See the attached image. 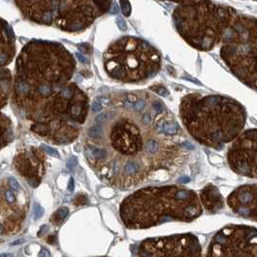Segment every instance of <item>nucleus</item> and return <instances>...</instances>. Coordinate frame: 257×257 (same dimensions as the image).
<instances>
[{
  "mask_svg": "<svg viewBox=\"0 0 257 257\" xmlns=\"http://www.w3.org/2000/svg\"><path fill=\"white\" fill-rule=\"evenodd\" d=\"M49 228L47 227V225H43V227H42V230L41 231H47ZM43 234H42V232H39V236H42Z\"/></svg>",
  "mask_w": 257,
  "mask_h": 257,
  "instance_id": "obj_34",
  "label": "nucleus"
},
{
  "mask_svg": "<svg viewBox=\"0 0 257 257\" xmlns=\"http://www.w3.org/2000/svg\"><path fill=\"white\" fill-rule=\"evenodd\" d=\"M0 257H13V254H11V253H2V254H0Z\"/></svg>",
  "mask_w": 257,
  "mask_h": 257,
  "instance_id": "obj_35",
  "label": "nucleus"
},
{
  "mask_svg": "<svg viewBox=\"0 0 257 257\" xmlns=\"http://www.w3.org/2000/svg\"><path fill=\"white\" fill-rule=\"evenodd\" d=\"M97 121L109 126L105 131L100 124L102 133L94 141L100 146L94 147L103 149L105 157L92 168L119 190L176 178L193 150L174 114L150 94L125 95L118 110L103 112Z\"/></svg>",
  "mask_w": 257,
  "mask_h": 257,
  "instance_id": "obj_1",
  "label": "nucleus"
},
{
  "mask_svg": "<svg viewBox=\"0 0 257 257\" xmlns=\"http://www.w3.org/2000/svg\"><path fill=\"white\" fill-rule=\"evenodd\" d=\"M28 196L21 188L14 190L9 180L0 183V235H13L26 219Z\"/></svg>",
  "mask_w": 257,
  "mask_h": 257,
  "instance_id": "obj_11",
  "label": "nucleus"
},
{
  "mask_svg": "<svg viewBox=\"0 0 257 257\" xmlns=\"http://www.w3.org/2000/svg\"><path fill=\"white\" fill-rule=\"evenodd\" d=\"M86 201H87V198H86L85 195H83V194L77 195L76 199H75V205H83V204L86 203Z\"/></svg>",
  "mask_w": 257,
  "mask_h": 257,
  "instance_id": "obj_24",
  "label": "nucleus"
},
{
  "mask_svg": "<svg viewBox=\"0 0 257 257\" xmlns=\"http://www.w3.org/2000/svg\"><path fill=\"white\" fill-rule=\"evenodd\" d=\"M121 6H122V11L125 16H130L131 13V5L128 3V0H120Z\"/></svg>",
  "mask_w": 257,
  "mask_h": 257,
  "instance_id": "obj_22",
  "label": "nucleus"
},
{
  "mask_svg": "<svg viewBox=\"0 0 257 257\" xmlns=\"http://www.w3.org/2000/svg\"><path fill=\"white\" fill-rule=\"evenodd\" d=\"M238 14L227 5L211 0L179 4L172 13L173 25L183 40L200 52L214 50Z\"/></svg>",
  "mask_w": 257,
  "mask_h": 257,
  "instance_id": "obj_5",
  "label": "nucleus"
},
{
  "mask_svg": "<svg viewBox=\"0 0 257 257\" xmlns=\"http://www.w3.org/2000/svg\"><path fill=\"white\" fill-rule=\"evenodd\" d=\"M162 1H171V2H175V3H187V2H192V1H195V0H162Z\"/></svg>",
  "mask_w": 257,
  "mask_h": 257,
  "instance_id": "obj_33",
  "label": "nucleus"
},
{
  "mask_svg": "<svg viewBox=\"0 0 257 257\" xmlns=\"http://www.w3.org/2000/svg\"><path fill=\"white\" fill-rule=\"evenodd\" d=\"M138 257H203L202 246L193 233L148 238L139 246Z\"/></svg>",
  "mask_w": 257,
  "mask_h": 257,
  "instance_id": "obj_10",
  "label": "nucleus"
},
{
  "mask_svg": "<svg viewBox=\"0 0 257 257\" xmlns=\"http://www.w3.org/2000/svg\"><path fill=\"white\" fill-rule=\"evenodd\" d=\"M113 0H57L54 25L66 32H81L103 14Z\"/></svg>",
  "mask_w": 257,
  "mask_h": 257,
  "instance_id": "obj_8",
  "label": "nucleus"
},
{
  "mask_svg": "<svg viewBox=\"0 0 257 257\" xmlns=\"http://www.w3.org/2000/svg\"><path fill=\"white\" fill-rule=\"evenodd\" d=\"M43 215H44V209L40 204L36 203L34 205V219L37 220V219H41Z\"/></svg>",
  "mask_w": 257,
  "mask_h": 257,
  "instance_id": "obj_21",
  "label": "nucleus"
},
{
  "mask_svg": "<svg viewBox=\"0 0 257 257\" xmlns=\"http://www.w3.org/2000/svg\"><path fill=\"white\" fill-rule=\"evenodd\" d=\"M77 59L81 62V63H88V59L84 56V55H82L81 53H79V52H77Z\"/></svg>",
  "mask_w": 257,
  "mask_h": 257,
  "instance_id": "obj_29",
  "label": "nucleus"
},
{
  "mask_svg": "<svg viewBox=\"0 0 257 257\" xmlns=\"http://www.w3.org/2000/svg\"><path fill=\"white\" fill-rule=\"evenodd\" d=\"M219 55L235 77L257 92V18L237 15L221 40Z\"/></svg>",
  "mask_w": 257,
  "mask_h": 257,
  "instance_id": "obj_7",
  "label": "nucleus"
},
{
  "mask_svg": "<svg viewBox=\"0 0 257 257\" xmlns=\"http://www.w3.org/2000/svg\"><path fill=\"white\" fill-rule=\"evenodd\" d=\"M8 180H9V185L11 186V188H13L14 190H20L22 188L21 185L19 184V182L16 180L15 178H13V177L9 178Z\"/></svg>",
  "mask_w": 257,
  "mask_h": 257,
  "instance_id": "obj_26",
  "label": "nucleus"
},
{
  "mask_svg": "<svg viewBox=\"0 0 257 257\" xmlns=\"http://www.w3.org/2000/svg\"><path fill=\"white\" fill-rule=\"evenodd\" d=\"M77 160L75 158V157H72L70 160H69V162H68V168L69 169H73L74 167H76V165H77Z\"/></svg>",
  "mask_w": 257,
  "mask_h": 257,
  "instance_id": "obj_27",
  "label": "nucleus"
},
{
  "mask_svg": "<svg viewBox=\"0 0 257 257\" xmlns=\"http://www.w3.org/2000/svg\"><path fill=\"white\" fill-rule=\"evenodd\" d=\"M103 108V105L101 103H99L98 100H94V102L92 103V110L94 112H99L101 111Z\"/></svg>",
  "mask_w": 257,
  "mask_h": 257,
  "instance_id": "obj_25",
  "label": "nucleus"
},
{
  "mask_svg": "<svg viewBox=\"0 0 257 257\" xmlns=\"http://www.w3.org/2000/svg\"><path fill=\"white\" fill-rule=\"evenodd\" d=\"M254 1H257V0H254Z\"/></svg>",
  "mask_w": 257,
  "mask_h": 257,
  "instance_id": "obj_36",
  "label": "nucleus"
},
{
  "mask_svg": "<svg viewBox=\"0 0 257 257\" xmlns=\"http://www.w3.org/2000/svg\"><path fill=\"white\" fill-rule=\"evenodd\" d=\"M16 52V38L12 28L0 19V68L13 60Z\"/></svg>",
  "mask_w": 257,
  "mask_h": 257,
  "instance_id": "obj_16",
  "label": "nucleus"
},
{
  "mask_svg": "<svg viewBox=\"0 0 257 257\" xmlns=\"http://www.w3.org/2000/svg\"><path fill=\"white\" fill-rule=\"evenodd\" d=\"M14 167L29 186L37 188L46 171L45 155L41 149L34 147L23 149L15 157Z\"/></svg>",
  "mask_w": 257,
  "mask_h": 257,
  "instance_id": "obj_13",
  "label": "nucleus"
},
{
  "mask_svg": "<svg viewBox=\"0 0 257 257\" xmlns=\"http://www.w3.org/2000/svg\"><path fill=\"white\" fill-rule=\"evenodd\" d=\"M43 148H44V150L48 154L51 155L52 157H55V158H59V154H58V152L55 149H53V148L50 147V146H47V145H43Z\"/></svg>",
  "mask_w": 257,
  "mask_h": 257,
  "instance_id": "obj_23",
  "label": "nucleus"
},
{
  "mask_svg": "<svg viewBox=\"0 0 257 257\" xmlns=\"http://www.w3.org/2000/svg\"><path fill=\"white\" fill-rule=\"evenodd\" d=\"M13 139L11 121L8 117L0 114V150L4 148Z\"/></svg>",
  "mask_w": 257,
  "mask_h": 257,
  "instance_id": "obj_19",
  "label": "nucleus"
},
{
  "mask_svg": "<svg viewBox=\"0 0 257 257\" xmlns=\"http://www.w3.org/2000/svg\"><path fill=\"white\" fill-rule=\"evenodd\" d=\"M205 257H257V228L229 224L217 232Z\"/></svg>",
  "mask_w": 257,
  "mask_h": 257,
  "instance_id": "obj_9",
  "label": "nucleus"
},
{
  "mask_svg": "<svg viewBox=\"0 0 257 257\" xmlns=\"http://www.w3.org/2000/svg\"><path fill=\"white\" fill-rule=\"evenodd\" d=\"M106 74L124 83H140L154 77L162 68L159 51L142 38L125 36L109 45L103 54Z\"/></svg>",
  "mask_w": 257,
  "mask_h": 257,
  "instance_id": "obj_6",
  "label": "nucleus"
},
{
  "mask_svg": "<svg viewBox=\"0 0 257 257\" xmlns=\"http://www.w3.org/2000/svg\"><path fill=\"white\" fill-rule=\"evenodd\" d=\"M199 199L202 207L211 214L218 213L224 207L223 197L219 193V189L213 184L206 185L201 190Z\"/></svg>",
  "mask_w": 257,
  "mask_h": 257,
  "instance_id": "obj_17",
  "label": "nucleus"
},
{
  "mask_svg": "<svg viewBox=\"0 0 257 257\" xmlns=\"http://www.w3.org/2000/svg\"><path fill=\"white\" fill-rule=\"evenodd\" d=\"M68 215H69V209L67 207H61L52 215L51 221L57 225L61 224L65 219L68 217Z\"/></svg>",
  "mask_w": 257,
  "mask_h": 257,
  "instance_id": "obj_20",
  "label": "nucleus"
},
{
  "mask_svg": "<svg viewBox=\"0 0 257 257\" xmlns=\"http://www.w3.org/2000/svg\"><path fill=\"white\" fill-rule=\"evenodd\" d=\"M98 101L103 106H107L109 104V99L107 97H100Z\"/></svg>",
  "mask_w": 257,
  "mask_h": 257,
  "instance_id": "obj_28",
  "label": "nucleus"
},
{
  "mask_svg": "<svg viewBox=\"0 0 257 257\" xmlns=\"http://www.w3.org/2000/svg\"><path fill=\"white\" fill-rule=\"evenodd\" d=\"M120 218L128 229H148L169 221L192 222L203 213L199 196L184 186L142 188L120 205Z\"/></svg>",
  "mask_w": 257,
  "mask_h": 257,
  "instance_id": "obj_4",
  "label": "nucleus"
},
{
  "mask_svg": "<svg viewBox=\"0 0 257 257\" xmlns=\"http://www.w3.org/2000/svg\"><path fill=\"white\" fill-rule=\"evenodd\" d=\"M11 89V74L8 70L0 68V108H2L8 100Z\"/></svg>",
  "mask_w": 257,
  "mask_h": 257,
  "instance_id": "obj_18",
  "label": "nucleus"
},
{
  "mask_svg": "<svg viewBox=\"0 0 257 257\" xmlns=\"http://www.w3.org/2000/svg\"><path fill=\"white\" fill-rule=\"evenodd\" d=\"M226 202L237 216L257 222V184L238 187L228 195Z\"/></svg>",
  "mask_w": 257,
  "mask_h": 257,
  "instance_id": "obj_14",
  "label": "nucleus"
},
{
  "mask_svg": "<svg viewBox=\"0 0 257 257\" xmlns=\"http://www.w3.org/2000/svg\"><path fill=\"white\" fill-rule=\"evenodd\" d=\"M226 159L232 171L257 179V128L241 133L228 148Z\"/></svg>",
  "mask_w": 257,
  "mask_h": 257,
  "instance_id": "obj_12",
  "label": "nucleus"
},
{
  "mask_svg": "<svg viewBox=\"0 0 257 257\" xmlns=\"http://www.w3.org/2000/svg\"><path fill=\"white\" fill-rule=\"evenodd\" d=\"M74 189H75V180L72 177V178H70L69 184H68V191L72 193V192H74Z\"/></svg>",
  "mask_w": 257,
  "mask_h": 257,
  "instance_id": "obj_30",
  "label": "nucleus"
},
{
  "mask_svg": "<svg viewBox=\"0 0 257 257\" xmlns=\"http://www.w3.org/2000/svg\"><path fill=\"white\" fill-rule=\"evenodd\" d=\"M179 114L195 142L216 150L233 142L246 121L244 105L222 95L188 94L181 100Z\"/></svg>",
  "mask_w": 257,
  "mask_h": 257,
  "instance_id": "obj_3",
  "label": "nucleus"
},
{
  "mask_svg": "<svg viewBox=\"0 0 257 257\" xmlns=\"http://www.w3.org/2000/svg\"><path fill=\"white\" fill-rule=\"evenodd\" d=\"M38 257H50V252L47 248H42V250L39 253Z\"/></svg>",
  "mask_w": 257,
  "mask_h": 257,
  "instance_id": "obj_31",
  "label": "nucleus"
},
{
  "mask_svg": "<svg viewBox=\"0 0 257 257\" xmlns=\"http://www.w3.org/2000/svg\"><path fill=\"white\" fill-rule=\"evenodd\" d=\"M24 17L39 25L52 26L57 0H15Z\"/></svg>",
  "mask_w": 257,
  "mask_h": 257,
  "instance_id": "obj_15",
  "label": "nucleus"
},
{
  "mask_svg": "<svg viewBox=\"0 0 257 257\" xmlns=\"http://www.w3.org/2000/svg\"><path fill=\"white\" fill-rule=\"evenodd\" d=\"M76 61L61 44L32 41L20 53L14 80V102L34 121L51 99L69 84Z\"/></svg>",
  "mask_w": 257,
  "mask_h": 257,
  "instance_id": "obj_2",
  "label": "nucleus"
},
{
  "mask_svg": "<svg viewBox=\"0 0 257 257\" xmlns=\"http://www.w3.org/2000/svg\"><path fill=\"white\" fill-rule=\"evenodd\" d=\"M117 25H118V26H119L121 29H126V24H125V22H124L122 19H120V18L117 19Z\"/></svg>",
  "mask_w": 257,
  "mask_h": 257,
  "instance_id": "obj_32",
  "label": "nucleus"
}]
</instances>
